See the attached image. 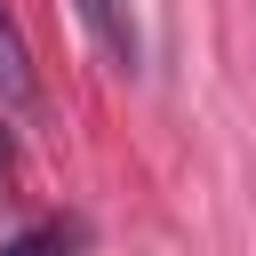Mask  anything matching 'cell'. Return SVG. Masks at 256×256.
Listing matches in <instances>:
<instances>
[{
  "label": "cell",
  "mask_w": 256,
  "mask_h": 256,
  "mask_svg": "<svg viewBox=\"0 0 256 256\" xmlns=\"http://www.w3.org/2000/svg\"><path fill=\"white\" fill-rule=\"evenodd\" d=\"M72 8H80L88 40L104 48V64H112V72H136V48H144V40H136V16H128V0H72Z\"/></svg>",
  "instance_id": "1"
},
{
  "label": "cell",
  "mask_w": 256,
  "mask_h": 256,
  "mask_svg": "<svg viewBox=\"0 0 256 256\" xmlns=\"http://www.w3.org/2000/svg\"><path fill=\"white\" fill-rule=\"evenodd\" d=\"M0 104H8V112H32V104H40L32 48H24V32H16V16H8V0H0Z\"/></svg>",
  "instance_id": "2"
},
{
  "label": "cell",
  "mask_w": 256,
  "mask_h": 256,
  "mask_svg": "<svg viewBox=\"0 0 256 256\" xmlns=\"http://www.w3.org/2000/svg\"><path fill=\"white\" fill-rule=\"evenodd\" d=\"M0 256H80V224H40V232L8 240Z\"/></svg>",
  "instance_id": "3"
}]
</instances>
